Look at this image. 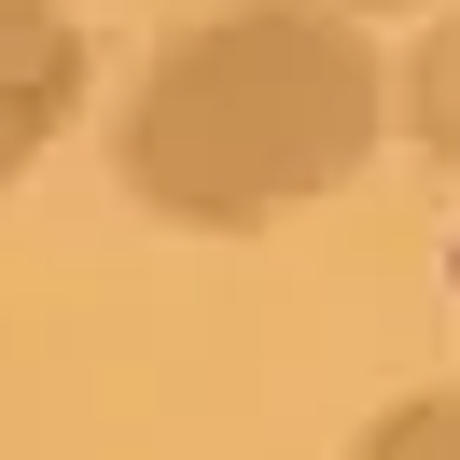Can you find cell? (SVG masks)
Here are the masks:
<instances>
[{
    "instance_id": "cell-5",
    "label": "cell",
    "mask_w": 460,
    "mask_h": 460,
    "mask_svg": "<svg viewBox=\"0 0 460 460\" xmlns=\"http://www.w3.org/2000/svg\"><path fill=\"white\" fill-rule=\"evenodd\" d=\"M335 14H363V29H376V14H419V0H335Z\"/></svg>"
},
{
    "instance_id": "cell-3",
    "label": "cell",
    "mask_w": 460,
    "mask_h": 460,
    "mask_svg": "<svg viewBox=\"0 0 460 460\" xmlns=\"http://www.w3.org/2000/svg\"><path fill=\"white\" fill-rule=\"evenodd\" d=\"M391 126L432 154V168H460V0H432L419 42L391 57Z\"/></svg>"
},
{
    "instance_id": "cell-2",
    "label": "cell",
    "mask_w": 460,
    "mask_h": 460,
    "mask_svg": "<svg viewBox=\"0 0 460 460\" xmlns=\"http://www.w3.org/2000/svg\"><path fill=\"white\" fill-rule=\"evenodd\" d=\"M84 112V14L70 0H0V196L42 168Z\"/></svg>"
},
{
    "instance_id": "cell-1",
    "label": "cell",
    "mask_w": 460,
    "mask_h": 460,
    "mask_svg": "<svg viewBox=\"0 0 460 460\" xmlns=\"http://www.w3.org/2000/svg\"><path fill=\"white\" fill-rule=\"evenodd\" d=\"M391 140V57L335 0H209L112 98V181L181 237H252L335 196Z\"/></svg>"
},
{
    "instance_id": "cell-4",
    "label": "cell",
    "mask_w": 460,
    "mask_h": 460,
    "mask_svg": "<svg viewBox=\"0 0 460 460\" xmlns=\"http://www.w3.org/2000/svg\"><path fill=\"white\" fill-rule=\"evenodd\" d=\"M349 460H460V376H419V391H391L363 432H349Z\"/></svg>"
}]
</instances>
